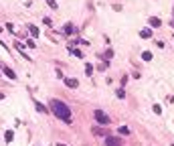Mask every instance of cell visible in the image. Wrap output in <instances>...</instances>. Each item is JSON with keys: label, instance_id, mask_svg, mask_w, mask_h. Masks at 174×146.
I'll list each match as a JSON object with an SVG mask.
<instances>
[{"label": "cell", "instance_id": "obj_19", "mask_svg": "<svg viewBox=\"0 0 174 146\" xmlns=\"http://www.w3.org/2000/svg\"><path fill=\"white\" fill-rule=\"evenodd\" d=\"M120 134H130V130H128L126 126H121V128H120Z\"/></svg>", "mask_w": 174, "mask_h": 146}, {"label": "cell", "instance_id": "obj_7", "mask_svg": "<svg viewBox=\"0 0 174 146\" xmlns=\"http://www.w3.org/2000/svg\"><path fill=\"white\" fill-rule=\"evenodd\" d=\"M14 47H16V49H18V51H20V55H22L24 59H30L29 55H26V51H24V47H22V45H20V43H14Z\"/></svg>", "mask_w": 174, "mask_h": 146}, {"label": "cell", "instance_id": "obj_11", "mask_svg": "<svg viewBox=\"0 0 174 146\" xmlns=\"http://www.w3.org/2000/svg\"><path fill=\"white\" fill-rule=\"evenodd\" d=\"M29 30H30V34H33V37H39V29H37L34 24H29Z\"/></svg>", "mask_w": 174, "mask_h": 146}, {"label": "cell", "instance_id": "obj_14", "mask_svg": "<svg viewBox=\"0 0 174 146\" xmlns=\"http://www.w3.org/2000/svg\"><path fill=\"white\" fill-rule=\"evenodd\" d=\"M85 73H87V75H91V73H93V65H91V63L85 65Z\"/></svg>", "mask_w": 174, "mask_h": 146}, {"label": "cell", "instance_id": "obj_13", "mask_svg": "<svg viewBox=\"0 0 174 146\" xmlns=\"http://www.w3.org/2000/svg\"><path fill=\"white\" fill-rule=\"evenodd\" d=\"M142 59H144V61H152V53L150 51H144V53H142Z\"/></svg>", "mask_w": 174, "mask_h": 146}, {"label": "cell", "instance_id": "obj_17", "mask_svg": "<svg viewBox=\"0 0 174 146\" xmlns=\"http://www.w3.org/2000/svg\"><path fill=\"white\" fill-rule=\"evenodd\" d=\"M69 51H71V53L75 55V57H81V51H77V49H69Z\"/></svg>", "mask_w": 174, "mask_h": 146}, {"label": "cell", "instance_id": "obj_9", "mask_svg": "<svg viewBox=\"0 0 174 146\" xmlns=\"http://www.w3.org/2000/svg\"><path fill=\"white\" fill-rule=\"evenodd\" d=\"M148 22H150V26H160V24H162V22H160V18H156V16H152Z\"/></svg>", "mask_w": 174, "mask_h": 146}, {"label": "cell", "instance_id": "obj_3", "mask_svg": "<svg viewBox=\"0 0 174 146\" xmlns=\"http://www.w3.org/2000/svg\"><path fill=\"white\" fill-rule=\"evenodd\" d=\"M121 144H124V140L117 138V136H107L105 138V146H121Z\"/></svg>", "mask_w": 174, "mask_h": 146}, {"label": "cell", "instance_id": "obj_21", "mask_svg": "<svg viewBox=\"0 0 174 146\" xmlns=\"http://www.w3.org/2000/svg\"><path fill=\"white\" fill-rule=\"evenodd\" d=\"M57 146H67V144H57Z\"/></svg>", "mask_w": 174, "mask_h": 146}, {"label": "cell", "instance_id": "obj_23", "mask_svg": "<svg viewBox=\"0 0 174 146\" xmlns=\"http://www.w3.org/2000/svg\"><path fill=\"white\" fill-rule=\"evenodd\" d=\"M172 146H174V142H172Z\"/></svg>", "mask_w": 174, "mask_h": 146}, {"label": "cell", "instance_id": "obj_2", "mask_svg": "<svg viewBox=\"0 0 174 146\" xmlns=\"http://www.w3.org/2000/svg\"><path fill=\"white\" fill-rule=\"evenodd\" d=\"M93 118H95L97 124H101V126H109V116H107L105 112H101V110H95V112H93Z\"/></svg>", "mask_w": 174, "mask_h": 146}, {"label": "cell", "instance_id": "obj_16", "mask_svg": "<svg viewBox=\"0 0 174 146\" xmlns=\"http://www.w3.org/2000/svg\"><path fill=\"white\" fill-rule=\"evenodd\" d=\"M116 95H117V97H124V95H126V91H124V87H121V89H117V91H116Z\"/></svg>", "mask_w": 174, "mask_h": 146}, {"label": "cell", "instance_id": "obj_15", "mask_svg": "<svg viewBox=\"0 0 174 146\" xmlns=\"http://www.w3.org/2000/svg\"><path fill=\"white\" fill-rule=\"evenodd\" d=\"M109 57H113V51H111V49H107V53L103 55V59H109Z\"/></svg>", "mask_w": 174, "mask_h": 146}, {"label": "cell", "instance_id": "obj_6", "mask_svg": "<svg viewBox=\"0 0 174 146\" xmlns=\"http://www.w3.org/2000/svg\"><path fill=\"white\" fill-rule=\"evenodd\" d=\"M140 37H142V39H150V37H152V30L150 29H142L140 30Z\"/></svg>", "mask_w": 174, "mask_h": 146}, {"label": "cell", "instance_id": "obj_5", "mask_svg": "<svg viewBox=\"0 0 174 146\" xmlns=\"http://www.w3.org/2000/svg\"><path fill=\"white\" fill-rule=\"evenodd\" d=\"M4 75H6V77H8V79H16V73L12 71V69H10V67H4Z\"/></svg>", "mask_w": 174, "mask_h": 146}, {"label": "cell", "instance_id": "obj_20", "mask_svg": "<svg viewBox=\"0 0 174 146\" xmlns=\"http://www.w3.org/2000/svg\"><path fill=\"white\" fill-rule=\"evenodd\" d=\"M0 47H4V49H6V51H8V47H6V45H4V43H2V41H0Z\"/></svg>", "mask_w": 174, "mask_h": 146}, {"label": "cell", "instance_id": "obj_4", "mask_svg": "<svg viewBox=\"0 0 174 146\" xmlns=\"http://www.w3.org/2000/svg\"><path fill=\"white\" fill-rule=\"evenodd\" d=\"M65 85L73 89V87H77V85H79V81H77L75 77H67V79H65Z\"/></svg>", "mask_w": 174, "mask_h": 146}, {"label": "cell", "instance_id": "obj_8", "mask_svg": "<svg viewBox=\"0 0 174 146\" xmlns=\"http://www.w3.org/2000/svg\"><path fill=\"white\" fill-rule=\"evenodd\" d=\"M34 106H37V110H39V112H43V114H47V112H49V107H47V106H43L41 102H34Z\"/></svg>", "mask_w": 174, "mask_h": 146}, {"label": "cell", "instance_id": "obj_10", "mask_svg": "<svg viewBox=\"0 0 174 146\" xmlns=\"http://www.w3.org/2000/svg\"><path fill=\"white\" fill-rule=\"evenodd\" d=\"M63 33H65V34H73V24H71V22H67V24H65Z\"/></svg>", "mask_w": 174, "mask_h": 146}, {"label": "cell", "instance_id": "obj_1", "mask_svg": "<svg viewBox=\"0 0 174 146\" xmlns=\"http://www.w3.org/2000/svg\"><path fill=\"white\" fill-rule=\"evenodd\" d=\"M49 106H51L49 110H51V112H53L59 120H63V122H67V124H71V110H69L67 103L59 102V99H51V103H49Z\"/></svg>", "mask_w": 174, "mask_h": 146}, {"label": "cell", "instance_id": "obj_18", "mask_svg": "<svg viewBox=\"0 0 174 146\" xmlns=\"http://www.w3.org/2000/svg\"><path fill=\"white\" fill-rule=\"evenodd\" d=\"M47 4L51 6V8H57V2H55V0H47Z\"/></svg>", "mask_w": 174, "mask_h": 146}, {"label": "cell", "instance_id": "obj_12", "mask_svg": "<svg viewBox=\"0 0 174 146\" xmlns=\"http://www.w3.org/2000/svg\"><path fill=\"white\" fill-rule=\"evenodd\" d=\"M4 138H6V142H12V138H14V132H12V130H8V132L4 134Z\"/></svg>", "mask_w": 174, "mask_h": 146}, {"label": "cell", "instance_id": "obj_22", "mask_svg": "<svg viewBox=\"0 0 174 146\" xmlns=\"http://www.w3.org/2000/svg\"><path fill=\"white\" fill-rule=\"evenodd\" d=\"M172 8H174V6H172ZM172 26H174V22H172Z\"/></svg>", "mask_w": 174, "mask_h": 146}]
</instances>
